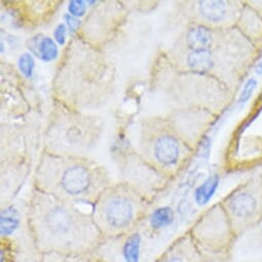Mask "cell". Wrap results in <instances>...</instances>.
<instances>
[{"label":"cell","mask_w":262,"mask_h":262,"mask_svg":"<svg viewBox=\"0 0 262 262\" xmlns=\"http://www.w3.org/2000/svg\"><path fill=\"white\" fill-rule=\"evenodd\" d=\"M155 262H207L188 232L177 237Z\"/></svg>","instance_id":"obj_15"},{"label":"cell","mask_w":262,"mask_h":262,"mask_svg":"<svg viewBox=\"0 0 262 262\" xmlns=\"http://www.w3.org/2000/svg\"><path fill=\"white\" fill-rule=\"evenodd\" d=\"M18 67L25 77L30 78L35 68V62H34L33 56L30 53L22 54L18 60Z\"/></svg>","instance_id":"obj_23"},{"label":"cell","mask_w":262,"mask_h":262,"mask_svg":"<svg viewBox=\"0 0 262 262\" xmlns=\"http://www.w3.org/2000/svg\"><path fill=\"white\" fill-rule=\"evenodd\" d=\"M258 85V81L255 77H250L246 80V82L244 83L243 89L241 90V93L237 97L236 103L238 105H245L253 96L256 88Z\"/></svg>","instance_id":"obj_22"},{"label":"cell","mask_w":262,"mask_h":262,"mask_svg":"<svg viewBox=\"0 0 262 262\" xmlns=\"http://www.w3.org/2000/svg\"><path fill=\"white\" fill-rule=\"evenodd\" d=\"M157 82L162 93L174 104V109H203L218 116L230 104L233 96V92L220 80L178 70L165 60Z\"/></svg>","instance_id":"obj_6"},{"label":"cell","mask_w":262,"mask_h":262,"mask_svg":"<svg viewBox=\"0 0 262 262\" xmlns=\"http://www.w3.org/2000/svg\"><path fill=\"white\" fill-rule=\"evenodd\" d=\"M148 203L123 182L111 183L92 206L93 219L105 239L128 236L146 216Z\"/></svg>","instance_id":"obj_7"},{"label":"cell","mask_w":262,"mask_h":262,"mask_svg":"<svg viewBox=\"0 0 262 262\" xmlns=\"http://www.w3.org/2000/svg\"><path fill=\"white\" fill-rule=\"evenodd\" d=\"M138 152L171 180L189 163L194 150L180 137L167 116L156 115L141 120Z\"/></svg>","instance_id":"obj_8"},{"label":"cell","mask_w":262,"mask_h":262,"mask_svg":"<svg viewBox=\"0 0 262 262\" xmlns=\"http://www.w3.org/2000/svg\"><path fill=\"white\" fill-rule=\"evenodd\" d=\"M91 11L84 17L79 34L85 42L103 50L118 34L127 18L120 2H88Z\"/></svg>","instance_id":"obj_11"},{"label":"cell","mask_w":262,"mask_h":262,"mask_svg":"<svg viewBox=\"0 0 262 262\" xmlns=\"http://www.w3.org/2000/svg\"><path fill=\"white\" fill-rule=\"evenodd\" d=\"M68 14L75 18H83L89 13V4L84 0H71L68 3Z\"/></svg>","instance_id":"obj_24"},{"label":"cell","mask_w":262,"mask_h":262,"mask_svg":"<svg viewBox=\"0 0 262 262\" xmlns=\"http://www.w3.org/2000/svg\"><path fill=\"white\" fill-rule=\"evenodd\" d=\"M26 47L32 56L46 63L53 62L59 57V46L55 39L42 33L29 37L26 41Z\"/></svg>","instance_id":"obj_17"},{"label":"cell","mask_w":262,"mask_h":262,"mask_svg":"<svg viewBox=\"0 0 262 262\" xmlns=\"http://www.w3.org/2000/svg\"><path fill=\"white\" fill-rule=\"evenodd\" d=\"M255 57V45L236 27L187 24L164 60L178 70L212 76L234 93Z\"/></svg>","instance_id":"obj_1"},{"label":"cell","mask_w":262,"mask_h":262,"mask_svg":"<svg viewBox=\"0 0 262 262\" xmlns=\"http://www.w3.org/2000/svg\"><path fill=\"white\" fill-rule=\"evenodd\" d=\"M261 262H262V261H261Z\"/></svg>","instance_id":"obj_29"},{"label":"cell","mask_w":262,"mask_h":262,"mask_svg":"<svg viewBox=\"0 0 262 262\" xmlns=\"http://www.w3.org/2000/svg\"><path fill=\"white\" fill-rule=\"evenodd\" d=\"M116 162L122 178L121 182L132 187L150 204L171 181L150 166L138 150L133 148L120 150L117 154Z\"/></svg>","instance_id":"obj_12"},{"label":"cell","mask_w":262,"mask_h":262,"mask_svg":"<svg viewBox=\"0 0 262 262\" xmlns=\"http://www.w3.org/2000/svg\"><path fill=\"white\" fill-rule=\"evenodd\" d=\"M141 236L138 231L129 234L123 246V255L126 262H139Z\"/></svg>","instance_id":"obj_20"},{"label":"cell","mask_w":262,"mask_h":262,"mask_svg":"<svg viewBox=\"0 0 262 262\" xmlns=\"http://www.w3.org/2000/svg\"><path fill=\"white\" fill-rule=\"evenodd\" d=\"M26 221L36 250L42 254L77 257L97 251L106 241L92 213L32 187Z\"/></svg>","instance_id":"obj_2"},{"label":"cell","mask_w":262,"mask_h":262,"mask_svg":"<svg viewBox=\"0 0 262 262\" xmlns=\"http://www.w3.org/2000/svg\"><path fill=\"white\" fill-rule=\"evenodd\" d=\"M254 71L256 72V74H258V75L262 76V61H261V62H259V63H257V64L255 65V67H254Z\"/></svg>","instance_id":"obj_27"},{"label":"cell","mask_w":262,"mask_h":262,"mask_svg":"<svg viewBox=\"0 0 262 262\" xmlns=\"http://www.w3.org/2000/svg\"><path fill=\"white\" fill-rule=\"evenodd\" d=\"M116 74L103 50L71 36L53 77L54 102L81 112L103 107L115 93Z\"/></svg>","instance_id":"obj_3"},{"label":"cell","mask_w":262,"mask_h":262,"mask_svg":"<svg viewBox=\"0 0 262 262\" xmlns=\"http://www.w3.org/2000/svg\"><path fill=\"white\" fill-rule=\"evenodd\" d=\"M244 5L228 0H196L178 3V9L179 16L187 20V24L226 29L236 27Z\"/></svg>","instance_id":"obj_13"},{"label":"cell","mask_w":262,"mask_h":262,"mask_svg":"<svg viewBox=\"0 0 262 262\" xmlns=\"http://www.w3.org/2000/svg\"><path fill=\"white\" fill-rule=\"evenodd\" d=\"M63 20H64V24L66 25L68 32L71 34V36H77L80 32V29L82 26V21L78 18L71 16L68 13H66L63 16Z\"/></svg>","instance_id":"obj_25"},{"label":"cell","mask_w":262,"mask_h":262,"mask_svg":"<svg viewBox=\"0 0 262 262\" xmlns=\"http://www.w3.org/2000/svg\"><path fill=\"white\" fill-rule=\"evenodd\" d=\"M236 237L262 222V176L255 175L219 202Z\"/></svg>","instance_id":"obj_10"},{"label":"cell","mask_w":262,"mask_h":262,"mask_svg":"<svg viewBox=\"0 0 262 262\" xmlns=\"http://www.w3.org/2000/svg\"><path fill=\"white\" fill-rule=\"evenodd\" d=\"M20 218L13 206H8L2 212V235L7 236L13 233L18 227Z\"/></svg>","instance_id":"obj_19"},{"label":"cell","mask_w":262,"mask_h":262,"mask_svg":"<svg viewBox=\"0 0 262 262\" xmlns=\"http://www.w3.org/2000/svg\"><path fill=\"white\" fill-rule=\"evenodd\" d=\"M180 137L194 150L205 143L207 132L217 115L203 109H174L166 115Z\"/></svg>","instance_id":"obj_14"},{"label":"cell","mask_w":262,"mask_h":262,"mask_svg":"<svg viewBox=\"0 0 262 262\" xmlns=\"http://www.w3.org/2000/svg\"><path fill=\"white\" fill-rule=\"evenodd\" d=\"M236 28L254 45L262 40V15L253 7L244 5Z\"/></svg>","instance_id":"obj_16"},{"label":"cell","mask_w":262,"mask_h":262,"mask_svg":"<svg viewBox=\"0 0 262 262\" xmlns=\"http://www.w3.org/2000/svg\"><path fill=\"white\" fill-rule=\"evenodd\" d=\"M220 183V176L218 174L210 175L202 184H200L194 190L195 203L200 206H204L210 202L214 193L216 192Z\"/></svg>","instance_id":"obj_18"},{"label":"cell","mask_w":262,"mask_h":262,"mask_svg":"<svg viewBox=\"0 0 262 262\" xmlns=\"http://www.w3.org/2000/svg\"><path fill=\"white\" fill-rule=\"evenodd\" d=\"M33 187L59 200L94 205L112 182L107 169L91 159L42 151L33 174Z\"/></svg>","instance_id":"obj_4"},{"label":"cell","mask_w":262,"mask_h":262,"mask_svg":"<svg viewBox=\"0 0 262 262\" xmlns=\"http://www.w3.org/2000/svg\"><path fill=\"white\" fill-rule=\"evenodd\" d=\"M104 127L102 117L54 102L45 129L42 151L61 157L91 159V154L103 136Z\"/></svg>","instance_id":"obj_5"},{"label":"cell","mask_w":262,"mask_h":262,"mask_svg":"<svg viewBox=\"0 0 262 262\" xmlns=\"http://www.w3.org/2000/svg\"><path fill=\"white\" fill-rule=\"evenodd\" d=\"M188 232L207 262H229L237 237L220 203L202 213Z\"/></svg>","instance_id":"obj_9"},{"label":"cell","mask_w":262,"mask_h":262,"mask_svg":"<svg viewBox=\"0 0 262 262\" xmlns=\"http://www.w3.org/2000/svg\"><path fill=\"white\" fill-rule=\"evenodd\" d=\"M174 219V212L170 207H162L154 211L150 224L154 229H162L169 226Z\"/></svg>","instance_id":"obj_21"},{"label":"cell","mask_w":262,"mask_h":262,"mask_svg":"<svg viewBox=\"0 0 262 262\" xmlns=\"http://www.w3.org/2000/svg\"><path fill=\"white\" fill-rule=\"evenodd\" d=\"M261 176H262V172H261Z\"/></svg>","instance_id":"obj_28"},{"label":"cell","mask_w":262,"mask_h":262,"mask_svg":"<svg viewBox=\"0 0 262 262\" xmlns=\"http://www.w3.org/2000/svg\"><path fill=\"white\" fill-rule=\"evenodd\" d=\"M67 32L68 29L64 23H59L54 30V39L58 46L63 47V49L67 46Z\"/></svg>","instance_id":"obj_26"}]
</instances>
